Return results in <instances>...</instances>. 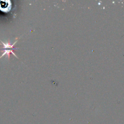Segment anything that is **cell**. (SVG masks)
<instances>
[{"instance_id":"1","label":"cell","mask_w":124,"mask_h":124,"mask_svg":"<svg viewBox=\"0 0 124 124\" xmlns=\"http://www.w3.org/2000/svg\"><path fill=\"white\" fill-rule=\"evenodd\" d=\"M0 41L2 44V48L0 50L1 52H2V54L0 56V59L5 55H6L8 57V58L9 59L10 53L13 54L15 57H16V58H18V57L16 56V55L13 52V51L14 50H16V49L19 48L18 47H14V45L17 41V38H16V41L13 44H11L10 43L9 40H8V41L6 43L2 42L1 40H0Z\"/></svg>"}]
</instances>
